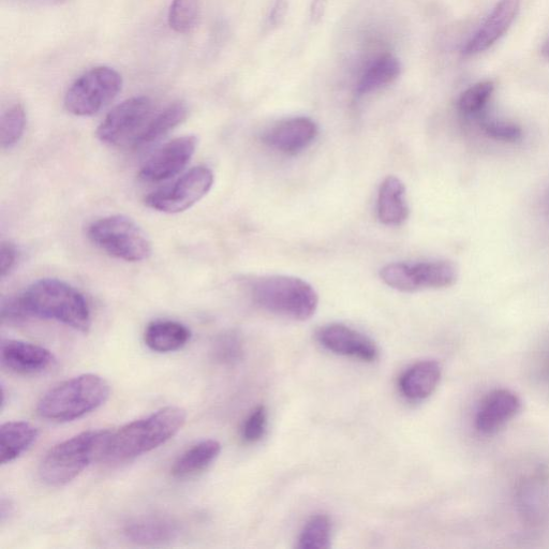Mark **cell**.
I'll return each mask as SVG.
<instances>
[{"instance_id":"cell-1","label":"cell","mask_w":549,"mask_h":549,"mask_svg":"<svg viewBox=\"0 0 549 549\" xmlns=\"http://www.w3.org/2000/svg\"><path fill=\"white\" fill-rule=\"evenodd\" d=\"M2 318L8 322L28 318L54 320L82 333H87L92 325L84 295L65 281L52 278L38 280L18 296L4 300Z\"/></svg>"},{"instance_id":"cell-2","label":"cell","mask_w":549,"mask_h":549,"mask_svg":"<svg viewBox=\"0 0 549 549\" xmlns=\"http://www.w3.org/2000/svg\"><path fill=\"white\" fill-rule=\"evenodd\" d=\"M187 413L180 407H165L133 421L112 433L102 461L120 465L135 461L171 440L183 428Z\"/></svg>"},{"instance_id":"cell-3","label":"cell","mask_w":549,"mask_h":549,"mask_svg":"<svg viewBox=\"0 0 549 549\" xmlns=\"http://www.w3.org/2000/svg\"><path fill=\"white\" fill-rule=\"evenodd\" d=\"M112 433L111 430H88L54 445L39 466L41 481L61 487L77 479L89 465L102 461Z\"/></svg>"},{"instance_id":"cell-4","label":"cell","mask_w":549,"mask_h":549,"mask_svg":"<svg viewBox=\"0 0 549 549\" xmlns=\"http://www.w3.org/2000/svg\"><path fill=\"white\" fill-rule=\"evenodd\" d=\"M111 394L106 379L85 374L56 385L44 394L37 411L44 420L68 423L79 420L107 403Z\"/></svg>"},{"instance_id":"cell-5","label":"cell","mask_w":549,"mask_h":549,"mask_svg":"<svg viewBox=\"0 0 549 549\" xmlns=\"http://www.w3.org/2000/svg\"><path fill=\"white\" fill-rule=\"evenodd\" d=\"M251 298L269 313L295 321L314 317L319 295L307 281L293 276L272 275L251 284Z\"/></svg>"},{"instance_id":"cell-6","label":"cell","mask_w":549,"mask_h":549,"mask_svg":"<svg viewBox=\"0 0 549 549\" xmlns=\"http://www.w3.org/2000/svg\"><path fill=\"white\" fill-rule=\"evenodd\" d=\"M95 246L108 255L126 262H141L152 255V243L132 219L115 215L100 218L87 229Z\"/></svg>"},{"instance_id":"cell-7","label":"cell","mask_w":549,"mask_h":549,"mask_svg":"<svg viewBox=\"0 0 549 549\" xmlns=\"http://www.w3.org/2000/svg\"><path fill=\"white\" fill-rule=\"evenodd\" d=\"M122 86V76L115 69L106 66L93 68L68 89L65 107L76 116L95 115L121 92Z\"/></svg>"},{"instance_id":"cell-8","label":"cell","mask_w":549,"mask_h":549,"mask_svg":"<svg viewBox=\"0 0 549 549\" xmlns=\"http://www.w3.org/2000/svg\"><path fill=\"white\" fill-rule=\"evenodd\" d=\"M380 277L385 285L397 291L417 292L452 287L458 270L450 261L398 262L385 265Z\"/></svg>"},{"instance_id":"cell-9","label":"cell","mask_w":549,"mask_h":549,"mask_svg":"<svg viewBox=\"0 0 549 549\" xmlns=\"http://www.w3.org/2000/svg\"><path fill=\"white\" fill-rule=\"evenodd\" d=\"M213 184L212 170L203 166L196 167L178 178L172 185L147 196L145 204L160 213H182L209 194Z\"/></svg>"},{"instance_id":"cell-10","label":"cell","mask_w":549,"mask_h":549,"mask_svg":"<svg viewBox=\"0 0 549 549\" xmlns=\"http://www.w3.org/2000/svg\"><path fill=\"white\" fill-rule=\"evenodd\" d=\"M152 110V100L145 96L132 97L123 101L98 127V139L111 146L131 144L150 121Z\"/></svg>"},{"instance_id":"cell-11","label":"cell","mask_w":549,"mask_h":549,"mask_svg":"<svg viewBox=\"0 0 549 549\" xmlns=\"http://www.w3.org/2000/svg\"><path fill=\"white\" fill-rule=\"evenodd\" d=\"M198 140L194 136L177 138L165 145L148 159L139 177L147 183L170 180L181 173L197 150Z\"/></svg>"},{"instance_id":"cell-12","label":"cell","mask_w":549,"mask_h":549,"mask_svg":"<svg viewBox=\"0 0 549 549\" xmlns=\"http://www.w3.org/2000/svg\"><path fill=\"white\" fill-rule=\"evenodd\" d=\"M317 338L326 350L346 358L366 363L375 362L379 358V349L375 341L344 324L333 323L323 326L318 331Z\"/></svg>"},{"instance_id":"cell-13","label":"cell","mask_w":549,"mask_h":549,"mask_svg":"<svg viewBox=\"0 0 549 549\" xmlns=\"http://www.w3.org/2000/svg\"><path fill=\"white\" fill-rule=\"evenodd\" d=\"M523 410V400L515 392L499 389L489 393L477 411L474 425L482 435H494Z\"/></svg>"},{"instance_id":"cell-14","label":"cell","mask_w":549,"mask_h":549,"mask_svg":"<svg viewBox=\"0 0 549 549\" xmlns=\"http://www.w3.org/2000/svg\"><path fill=\"white\" fill-rule=\"evenodd\" d=\"M0 361L11 373L22 376L42 374L56 363L50 350L21 340H4L0 348Z\"/></svg>"},{"instance_id":"cell-15","label":"cell","mask_w":549,"mask_h":549,"mask_svg":"<svg viewBox=\"0 0 549 549\" xmlns=\"http://www.w3.org/2000/svg\"><path fill=\"white\" fill-rule=\"evenodd\" d=\"M318 135L319 129L313 120L307 117H293L266 131L263 141L280 153L298 155L307 150Z\"/></svg>"},{"instance_id":"cell-16","label":"cell","mask_w":549,"mask_h":549,"mask_svg":"<svg viewBox=\"0 0 549 549\" xmlns=\"http://www.w3.org/2000/svg\"><path fill=\"white\" fill-rule=\"evenodd\" d=\"M522 0H500L479 31L466 44L464 55L480 54L494 46L515 21Z\"/></svg>"},{"instance_id":"cell-17","label":"cell","mask_w":549,"mask_h":549,"mask_svg":"<svg viewBox=\"0 0 549 549\" xmlns=\"http://www.w3.org/2000/svg\"><path fill=\"white\" fill-rule=\"evenodd\" d=\"M442 367L439 362L425 360L410 366L399 378L400 393L411 402H423L439 387Z\"/></svg>"},{"instance_id":"cell-18","label":"cell","mask_w":549,"mask_h":549,"mask_svg":"<svg viewBox=\"0 0 549 549\" xmlns=\"http://www.w3.org/2000/svg\"><path fill=\"white\" fill-rule=\"evenodd\" d=\"M180 533L174 519L161 515H148L133 519L125 526L126 538L140 545H159L173 541Z\"/></svg>"},{"instance_id":"cell-19","label":"cell","mask_w":549,"mask_h":549,"mask_svg":"<svg viewBox=\"0 0 549 549\" xmlns=\"http://www.w3.org/2000/svg\"><path fill=\"white\" fill-rule=\"evenodd\" d=\"M378 218L381 224L398 227L409 217L406 186L396 176L385 178L378 195Z\"/></svg>"},{"instance_id":"cell-20","label":"cell","mask_w":549,"mask_h":549,"mask_svg":"<svg viewBox=\"0 0 549 549\" xmlns=\"http://www.w3.org/2000/svg\"><path fill=\"white\" fill-rule=\"evenodd\" d=\"M220 452L221 444L213 439L192 445L176 459L171 469L172 477L177 480H187L199 476L216 461Z\"/></svg>"},{"instance_id":"cell-21","label":"cell","mask_w":549,"mask_h":549,"mask_svg":"<svg viewBox=\"0 0 549 549\" xmlns=\"http://www.w3.org/2000/svg\"><path fill=\"white\" fill-rule=\"evenodd\" d=\"M191 338L186 325L176 321L159 320L148 324L144 341L148 348L158 353H169L184 348Z\"/></svg>"},{"instance_id":"cell-22","label":"cell","mask_w":549,"mask_h":549,"mask_svg":"<svg viewBox=\"0 0 549 549\" xmlns=\"http://www.w3.org/2000/svg\"><path fill=\"white\" fill-rule=\"evenodd\" d=\"M38 429L23 421L7 422L0 427V462L10 464L25 453L38 438Z\"/></svg>"},{"instance_id":"cell-23","label":"cell","mask_w":549,"mask_h":549,"mask_svg":"<svg viewBox=\"0 0 549 549\" xmlns=\"http://www.w3.org/2000/svg\"><path fill=\"white\" fill-rule=\"evenodd\" d=\"M188 116V107L183 101H176L168 108L150 118L139 135L131 143L133 148H142L162 139L181 125Z\"/></svg>"},{"instance_id":"cell-24","label":"cell","mask_w":549,"mask_h":549,"mask_svg":"<svg viewBox=\"0 0 549 549\" xmlns=\"http://www.w3.org/2000/svg\"><path fill=\"white\" fill-rule=\"evenodd\" d=\"M402 71V66L397 58L384 56L370 67L358 85L360 95L369 94L377 89L394 82Z\"/></svg>"},{"instance_id":"cell-25","label":"cell","mask_w":549,"mask_h":549,"mask_svg":"<svg viewBox=\"0 0 549 549\" xmlns=\"http://www.w3.org/2000/svg\"><path fill=\"white\" fill-rule=\"evenodd\" d=\"M332 524L330 518L319 514L311 517L299 538L301 549H326L331 546Z\"/></svg>"},{"instance_id":"cell-26","label":"cell","mask_w":549,"mask_h":549,"mask_svg":"<svg viewBox=\"0 0 549 549\" xmlns=\"http://www.w3.org/2000/svg\"><path fill=\"white\" fill-rule=\"evenodd\" d=\"M26 113L20 103H14L0 118V141L4 150H10L17 145L24 135Z\"/></svg>"},{"instance_id":"cell-27","label":"cell","mask_w":549,"mask_h":549,"mask_svg":"<svg viewBox=\"0 0 549 549\" xmlns=\"http://www.w3.org/2000/svg\"><path fill=\"white\" fill-rule=\"evenodd\" d=\"M200 12V0H172L169 25L178 34H187L195 28Z\"/></svg>"},{"instance_id":"cell-28","label":"cell","mask_w":549,"mask_h":549,"mask_svg":"<svg viewBox=\"0 0 549 549\" xmlns=\"http://www.w3.org/2000/svg\"><path fill=\"white\" fill-rule=\"evenodd\" d=\"M495 91L493 81H483L471 86L458 101V108L466 115H477L487 105Z\"/></svg>"},{"instance_id":"cell-29","label":"cell","mask_w":549,"mask_h":549,"mask_svg":"<svg viewBox=\"0 0 549 549\" xmlns=\"http://www.w3.org/2000/svg\"><path fill=\"white\" fill-rule=\"evenodd\" d=\"M243 341L239 334L227 332L215 340L213 346L214 359L222 364H233L242 358Z\"/></svg>"},{"instance_id":"cell-30","label":"cell","mask_w":549,"mask_h":549,"mask_svg":"<svg viewBox=\"0 0 549 549\" xmlns=\"http://www.w3.org/2000/svg\"><path fill=\"white\" fill-rule=\"evenodd\" d=\"M267 410L259 406L252 410L242 427V438L246 443L252 444L260 441L266 432Z\"/></svg>"},{"instance_id":"cell-31","label":"cell","mask_w":549,"mask_h":549,"mask_svg":"<svg viewBox=\"0 0 549 549\" xmlns=\"http://www.w3.org/2000/svg\"><path fill=\"white\" fill-rule=\"evenodd\" d=\"M480 125L482 130L488 137L501 142H516L522 139L523 131L521 127L499 122L495 120H488V118H482Z\"/></svg>"},{"instance_id":"cell-32","label":"cell","mask_w":549,"mask_h":549,"mask_svg":"<svg viewBox=\"0 0 549 549\" xmlns=\"http://www.w3.org/2000/svg\"><path fill=\"white\" fill-rule=\"evenodd\" d=\"M19 258V252L16 246L9 242H4L0 248V274L2 278L8 276L14 267H16Z\"/></svg>"},{"instance_id":"cell-33","label":"cell","mask_w":549,"mask_h":549,"mask_svg":"<svg viewBox=\"0 0 549 549\" xmlns=\"http://www.w3.org/2000/svg\"><path fill=\"white\" fill-rule=\"evenodd\" d=\"M286 12H287V4L284 2V0H278L277 4L272 10V13L270 16V22L273 25L280 24V22L285 19Z\"/></svg>"},{"instance_id":"cell-34","label":"cell","mask_w":549,"mask_h":549,"mask_svg":"<svg viewBox=\"0 0 549 549\" xmlns=\"http://www.w3.org/2000/svg\"><path fill=\"white\" fill-rule=\"evenodd\" d=\"M326 0H314L313 7H311V18L318 20L322 17Z\"/></svg>"},{"instance_id":"cell-35","label":"cell","mask_w":549,"mask_h":549,"mask_svg":"<svg viewBox=\"0 0 549 549\" xmlns=\"http://www.w3.org/2000/svg\"><path fill=\"white\" fill-rule=\"evenodd\" d=\"M542 54L549 59V38L544 43Z\"/></svg>"},{"instance_id":"cell-36","label":"cell","mask_w":549,"mask_h":549,"mask_svg":"<svg viewBox=\"0 0 549 549\" xmlns=\"http://www.w3.org/2000/svg\"><path fill=\"white\" fill-rule=\"evenodd\" d=\"M546 211L549 217V194L547 195V198H546Z\"/></svg>"}]
</instances>
